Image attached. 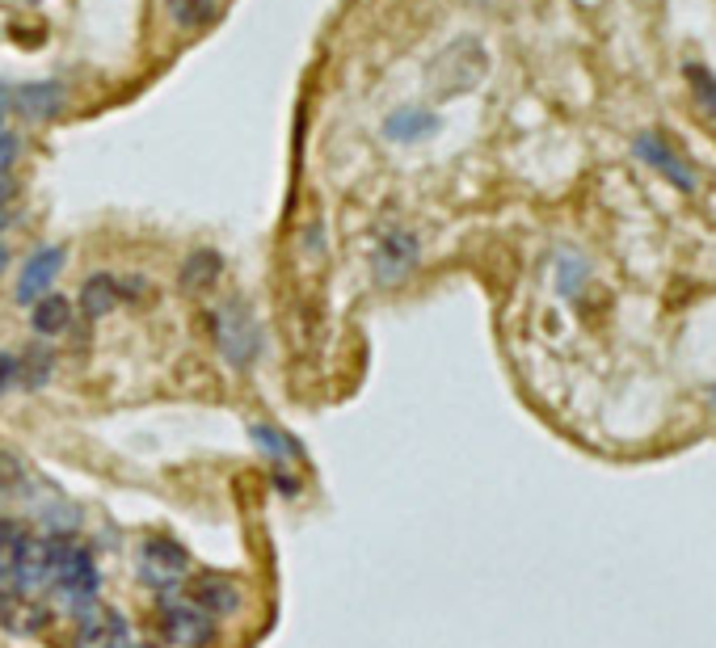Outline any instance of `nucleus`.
Segmentation results:
<instances>
[{"label": "nucleus", "mask_w": 716, "mask_h": 648, "mask_svg": "<svg viewBox=\"0 0 716 648\" xmlns=\"http://www.w3.org/2000/svg\"><path fill=\"white\" fill-rule=\"evenodd\" d=\"M165 636L173 645L186 648H207L216 640V615L207 606H198L194 598H177V602H165Z\"/></svg>", "instance_id": "1"}, {"label": "nucleus", "mask_w": 716, "mask_h": 648, "mask_svg": "<svg viewBox=\"0 0 716 648\" xmlns=\"http://www.w3.org/2000/svg\"><path fill=\"white\" fill-rule=\"evenodd\" d=\"M216 337H220V350L232 367H249L253 362V354H257V328H253L245 308H236V303L223 308L220 316H216Z\"/></svg>", "instance_id": "2"}, {"label": "nucleus", "mask_w": 716, "mask_h": 648, "mask_svg": "<svg viewBox=\"0 0 716 648\" xmlns=\"http://www.w3.org/2000/svg\"><path fill=\"white\" fill-rule=\"evenodd\" d=\"M186 568H190V556L169 540H148L143 543V552H139V572H143L152 586H161V590H169L173 581H182Z\"/></svg>", "instance_id": "3"}, {"label": "nucleus", "mask_w": 716, "mask_h": 648, "mask_svg": "<svg viewBox=\"0 0 716 648\" xmlns=\"http://www.w3.org/2000/svg\"><path fill=\"white\" fill-rule=\"evenodd\" d=\"M636 157L649 164V169H658L661 177H666V182H674L679 189H695V173H691L688 164L674 157V148H670L661 136H649V131H645V136H636Z\"/></svg>", "instance_id": "4"}, {"label": "nucleus", "mask_w": 716, "mask_h": 648, "mask_svg": "<svg viewBox=\"0 0 716 648\" xmlns=\"http://www.w3.org/2000/svg\"><path fill=\"white\" fill-rule=\"evenodd\" d=\"M59 270H63V248H38L18 278V303H34L38 296H47Z\"/></svg>", "instance_id": "5"}, {"label": "nucleus", "mask_w": 716, "mask_h": 648, "mask_svg": "<svg viewBox=\"0 0 716 648\" xmlns=\"http://www.w3.org/2000/svg\"><path fill=\"white\" fill-rule=\"evenodd\" d=\"M77 648H127V623L118 611L84 615L77 623Z\"/></svg>", "instance_id": "6"}, {"label": "nucleus", "mask_w": 716, "mask_h": 648, "mask_svg": "<svg viewBox=\"0 0 716 648\" xmlns=\"http://www.w3.org/2000/svg\"><path fill=\"white\" fill-rule=\"evenodd\" d=\"M30 324H34V333L56 337V333H63L72 324V303L63 296H38L30 303Z\"/></svg>", "instance_id": "7"}, {"label": "nucleus", "mask_w": 716, "mask_h": 648, "mask_svg": "<svg viewBox=\"0 0 716 648\" xmlns=\"http://www.w3.org/2000/svg\"><path fill=\"white\" fill-rule=\"evenodd\" d=\"M114 303H118V278H111V274H93L81 291V312L89 321H102Z\"/></svg>", "instance_id": "8"}, {"label": "nucleus", "mask_w": 716, "mask_h": 648, "mask_svg": "<svg viewBox=\"0 0 716 648\" xmlns=\"http://www.w3.org/2000/svg\"><path fill=\"white\" fill-rule=\"evenodd\" d=\"M18 109L22 114H38V118H51L59 109V89L56 84H26V89H18Z\"/></svg>", "instance_id": "9"}, {"label": "nucleus", "mask_w": 716, "mask_h": 648, "mask_svg": "<svg viewBox=\"0 0 716 648\" xmlns=\"http://www.w3.org/2000/svg\"><path fill=\"white\" fill-rule=\"evenodd\" d=\"M392 139H417V136H430L435 131V114H426V109H401V114H392L384 127Z\"/></svg>", "instance_id": "10"}, {"label": "nucleus", "mask_w": 716, "mask_h": 648, "mask_svg": "<svg viewBox=\"0 0 716 648\" xmlns=\"http://www.w3.org/2000/svg\"><path fill=\"white\" fill-rule=\"evenodd\" d=\"M223 262L216 253H194L190 262H186V270H182V287L186 291H203V287H211L216 278H220Z\"/></svg>", "instance_id": "11"}, {"label": "nucleus", "mask_w": 716, "mask_h": 648, "mask_svg": "<svg viewBox=\"0 0 716 648\" xmlns=\"http://www.w3.org/2000/svg\"><path fill=\"white\" fill-rule=\"evenodd\" d=\"M253 442L270 455L275 463H287V460H300V442L296 438H287L282 430H270V426H253Z\"/></svg>", "instance_id": "12"}, {"label": "nucleus", "mask_w": 716, "mask_h": 648, "mask_svg": "<svg viewBox=\"0 0 716 648\" xmlns=\"http://www.w3.org/2000/svg\"><path fill=\"white\" fill-rule=\"evenodd\" d=\"M194 602H198V606H207L211 615H228V611H236V606H241V598H236V590H232L228 581H203V586H198V594H194Z\"/></svg>", "instance_id": "13"}, {"label": "nucleus", "mask_w": 716, "mask_h": 648, "mask_svg": "<svg viewBox=\"0 0 716 648\" xmlns=\"http://www.w3.org/2000/svg\"><path fill=\"white\" fill-rule=\"evenodd\" d=\"M169 13H173V22H182L186 30H198L216 18V4L211 0H169Z\"/></svg>", "instance_id": "14"}, {"label": "nucleus", "mask_w": 716, "mask_h": 648, "mask_svg": "<svg viewBox=\"0 0 716 648\" xmlns=\"http://www.w3.org/2000/svg\"><path fill=\"white\" fill-rule=\"evenodd\" d=\"M688 81H691V93H695V102L716 114V77L704 68V63H688Z\"/></svg>", "instance_id": "15"}, {"label": "nucleus", "mask_w": 716, "mask_h": 648, "mask_svg": "<svg viewBox=\"0 0 716 648\" xmlns=\"http://www.w3.org/2000/svg\"><path fill=\"white\" fill-rule=\"evenodd\" d=\"M47 375H51V354L47 350H30L26 358H18V379H22L26 387L47 383Z\"/></svg>", "instance_id": "16"}, {"label": "nucleus", "mask_w": 716, "mask_h": 648, "mask_svg": "<svg viewBox=\"0 0 716 648\" xmlns=\"http://www.w3.org/2000/svg\"><path fill=\"white\" fill-rule=\"evenodd\" d=\"M26 485V467L13 451H0V493H18Z\"/></svg>", "instance_id": "17"}, {"label": "nucleus", "mask_w": 716, "mask_h": 648, "mask_svg": "<svg viewBox=\"0 0 716 648\" xmlns=\"http://www.w3.org/2000/svg\"><path fill=\"white\" fill-rule=\"evenodd\" d=\"M18 383V358L13 354H0V396Z\"/></svg>", "instance_id": "18"}, {"label": "nucleus", "mask_w": 716, "mask_h": 648, "mask_svg": "<svg viewBox=\"0 0 716 648\" xmlns=\"http://www.w3.org/2000/svg\"><path fill=\"white\" fill-rule=\"evenodd\" d=\"M581 278V266L578 262H565V270H561V287H565V296H574V282Z\"/></svg>", "instance_id": "19"}, {"label": "nucleus", "mask_w": 716, "mask_h": 648, "mask_svg": "<svg viewBox=\"0 0 716 648\" xmlns=\"http://www.w3.org/2000/svg\"><path fill=\"white\" fill-rule=\"evenodd\" d=\"M4 106H9V93L0 89V118H4Z\"/></svg>", "instance_id": "20"}, {"label": "nucleus", "mask_w": 716, "mask_h": 648, "mask_svg": "<svg viewBox=\"0 0 716 648\" xmlns=\"http://www.w3.org/2000/svg\"><path fill=\"white\" fill-rule=\"evenodd\" d=\"M4 266H9V253H4V248H0V270H4Z\"/></svg>", "instance_id": "21"}]
</instances>
